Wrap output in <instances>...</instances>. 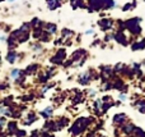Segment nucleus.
<instances>
[{"instance_id":"9","label":"nucleus","mask_w":145,"mask_h":137,"mask_svg":"<svg viewBox=\"0 0 145 137\" xmlns=\"http://www.w3.org/2000/svg\"><path fill=\"white\" fill-rule=\"evenodd\" d=\"M130 49L133 51H143L145 50V37L135 40L130 44Z\"/></svg>"},{"instance_id":"11","label":"nucleus","mask_w":145,"mask_h":137,"mask_svg":"<svg viewBox=\"0 0 145 137\" xmlns=\"http://www.w3.org/2000/svg\"><path fill=\"white\" fill-rule=\"evenodd\" d=\"M43 31L45 32H47L48 35L54 36L57 33V26H56V23H51V22H45L43 23Z\"/></svg>"},{"instance_id":"30","label":"nucleus","mask_w":145,"mask_h":137,"mask_svg":"<svg viewBox=\"0 0 145 137\" xmlns=\"http://www.w3.org/2000/svg\"><path fill=\"white\" fill-rule=\"evenodd\" d=\"M88 96L89 97H95V95H97V90H89V91H88Z\"/></svg>"},{"instance_id":"31","label":"nucleus","mask_w":145,"mask_h":137,"mask_svg":"<svg viewBox=\"0 0 145 137\" xmlns=\"http://www.w3.org/2000/svg\"><path fill=\"white\" fill-rule=\"evenodd\" d=\"M87 137H97V135H95V132H89L87 135Z\"/></svg>"},{"instance_id":"22","label":"nucleus","mask_w":145,"mask_h":137,"mask_svg":"<svg viewBox=\"0 0 145 137\" xmlns=\"http://www.w3.org/2000/svg\"><path fill=\"white\" fill-rule=\"evenodd\" d=\"M75 35L74 31L69 30V28H63L61 30V38L63 40H69V38H72V36Z\"/></svg>"},{"instance_id":"10","label":"nucleus","mask_w":145,"mask_h":137,"mask_svg":"<svg viewBox=\"0 0 145 137\" xmlns=\"http://www.w3.org/2000/svg\"><path fill=\"white\" fill-rule=\"evenodd\" d=\"M64 0H46V5H47L48 10H57L63 7Z\"/></svg>"},{"instance_id":"29","label":"nucleus","mask_w":145,"mask_h":137,"mask_svg":"<svg viewBox=\"0 0 145 137\" xmlns=\"http://www.w3.org/2000/svg\"><path fill=\"white\" fill-rule=\"evenodd\" d=\"M118 99H120V101H125V100H127V95H126V92H121V94L118 95Z\"/></svg>"},{"instance_id":"18","label":"nucleus","mask_w":145,"mask_h":137,"mask_svg":"<svg viewBox=\"0 0 145 137\" xmlns=\"http://www.w3.org/2000/svg\"><path fill=\"white\" fill-rule=\"evenodd\" d=\"M52 114H54V107H51V105H48V107H46L43 110H41L40 112V115L43 118V119H50V118H52Z\"/></svg>"},{"instance_id":"16","label":"nucleus","mask_w":145,"mask_h":137,"mask_svg":"<svg viewBox=\"0 0 145 137\" xmlns=\"http://www.w3.org/2000/svg\"><path fill=\"white\" fill-rule=\"evenodd\" d=\"M19 58V53H17L15 50H8V54L5 55V60L9 64H14Z\"/></svg>"},{"instance_id":"28","label":"nucleus","mask_w":145,"mask_h":137,"mask_svg":"<svg viewBox=\"0 0 145 137\" xmlns=\"http://www.w3.org/2000/svg\"><path fill=\"white\" fill-rule=\"evenodd\" d=\"M7 123H8V120L5 118V115H0V126L4 127V126H7Z\"/></svg>"},{"instance_id":"2","label":"nucleus","mask_w":145,"mask_h":137,"mask_svg":"<svg viewBox=\"0 0 145 137\" xmlns=\"http://www.w3.org/2000/svg\"><path fill=\"white\" fill-rule=\"evenodd\" d=\"M141 21L143 19L140 17H134V18H129V19L123 21V23H125V31H127L133 36H140L141 32H143Z\"/></svg>"},{"instance_id":"7","label":"nucleus","mask_w":145,"mask_h":137,"mask_svg":"<svg viewBox=\"0 0 145 137\" xmlns=\"http://www.w3.org/2000/svg\"><path fill=\"white\" fill-rule=\"evenodd\" d=\"M85 56H88V51L84 50V49H76V50H74L71 53V55L69 56V59L72 62V64L74 63H78L79 60H82L83 58H85Z\"/></svg>"},{"instance_id":"1","label":"nucleus","mask_w":145,"mask_h":137,"mask_svg":"<svg viewBox=\"0 0 145 137\" xmlns=\"http://www.w3.org/2000/svg\"><path fill=\"white\" fill-rule=\"evenodd\" d=\"M92 122H94V118L79 117L78 119H75V122L70 126V128H69V135L71 137L80 136L83 132L87 131V128L92 124Z\"/></svg>"},{"instance_id":"19","label":"nucleus","mask_w":145,"mask_h":137,"mask_svg":"<svg viewBox=\"0 0 145 137\" xmlns=\"http://www.w3.org/2000/svg\"><path fill=\"white\" fill-rule=\"evenodd\" d=\"M55 122H56V126H57V131H61L63 128L68 127L70 120H69V118H66V117H60L59 119H56Z\"/></svg>"},{"instance_id":"23","label":"nucleus","mask_w":145,"mask_h":137,"mask_svg":"<svg viewBox=\"0 0 145 137\" xmlns=\"http://www.w3.org/2000/svg\"><path fill=\"white\" fill-rule=\"evenodd\" d=\"M135 127H136L135 124L129 122L127 124H122V128H121V130H122V132L125 133V135H131V133L134 132V130H135Z\"/></svg>"},{"instance_id":"27","label":"nucleus","mask_w":145,"mask_h":137,"mask_svg":"<svg viewBox=\"0 0 145 137\" xmlns=\"http://www.w3.org/2000/svg\"><path fill=\"white\" fill-rule=\"evenodd\" d=\"M15 137H25L27 136V132H25L24 130H18L17 132H15Z\"/></svg>"},{"instance_id":"33","label":"nucleus","mask_w":145,"mask_h":137,"mask_svg":"<svg viewBox=\"0 0 145 137\" xmlns=\"http://www.w3.org/2000/svg\"><path fill=\"white\" fill-rule=\"evenodd\" d=\"M0 137H4V132H3V127L0 126Z\"/></svg>"},{"instance_id":"34","label":"nucleus","mask_w":145,"mask_h":137,"mask_svg":"<svg viewBox=\"0 0 145 137\" xmlns=\"http://www.w3.org/2000/svg\"><path fill=\"white\" fill-rule=\"evenodd\" d=\"M8 1H9V3H14L15 0H8Z\"/></svg>"},{"instance_id":"32","label":"nucleus","mask_w":145,"mask_h":137,"mask_svg":"<svg viewBox=\"0 0 145 137\" xmlns=\"http://www.w3.org/2000/svg\"><path fill=\"white\" fill-rule=\"evenodd\" d=\"M92 33H94V31L93 30H87L85 31V35H92Z\"/></svg>"},{"instance_id":"17","label":"nucleus","mask_w":145,"mask_h":137,"mask_svg":"<svg viewBox=\"0 0 145 137\" xmlns=\"http://www.w3.org/2000/svg\"><path fill=\"white\" fill-rule=\"evenodd\" d=\"M71 9H87V0H70Z\"/></svg>"},{"instance_id":"8","label":"nucleus","mask_w":145,"mask_h":137,"mask_svg":"<svg viewBox=\"0 0 145 137\" xmlns=\"http://www.w3.org/2000/svg\"><path fill=\"white\" fill-rule=\"evenodd\" d=\"M87 10L88 13H97L101 12V0H87Z\"/></svg>"},{"instance_id":"13","label":"nucleus","mask_w":145,"mask_h":137,"mask_svg":"<svg viewBox=\"0 0 145 137\" xmlns=\"http://www.w3.org/2000/svg\"><path fill=\"white\" fill-rule=\"evenodd\" d=\"M7 135L8 136H14L15 132H17L19 128H18V122L17 120H9V122L7 123Z\"/></svg>"},{"instance_id":"12","label":"nucleus","mask_w":145,"mask_h":137,"mask_svg":"<svg viewBox=\"0 0 145 137\" xmlns=\"http://www.w3.org/2000/svg\"><path fill=\"white\" fill-rule=\"evenodd\" d=\"M126 120H127V115H126L125 113H118V114L113 115V118H112L113 124H116V126H122V124H125Z\"/></svg>"},{"instance_id":"26","label":"nucleus","mask_w":145,"mask_h":137,"mask_svg":"<svg viewBox=\"0 0 145 137\" xmlns=\"http://www.w3.org/2000/svg\"><path fill=\"white\" fill-rule=\"evenodd\" d=\"M31 49H32L33 51H42V49H43V46H42V44H40V42H35V44H32L31 45Z\"/></svg>"},{"instance_id":"15","label":"nucleus","mask_w":145,"mask_h":137,"mask_svg":"<svg viewBox=\"0 0 145 137\" xmlns=\"http://www.w3.org/2000/svg\"><path fill=\"white\" fill-rule=\"evenodd\" d=\"M37 119H38V117H37V114H36L35 112H29L27 115H25V119L23 120V126H31V124H33L35 122H37Z\"/></svg>"},{"instance_id":"20","label":"nucleus","mask_w":145,"mask_h":137,"mask_svg":"<svg viewBox=\"0 0 145 137\" xmlns=\"http://www.w3.org/2000/svg\"><path fill=\"white\" fill-rule=\"evenodd\" d=\"M101 8L102 10H110L116 8V1L115 0H101Z\"/></svg>"},{"instance_id":"37","label":"nucleus","mask_w":145,"mask_h":137,"mask_svg":"<svg viewBox=\"0 0 145 137\" xmlns=\"http://www.w3.org/2000/svg\"><path fill=\"white\" fill-rule=\"evenodd\" d=\"M144 1H145V0H144Z\"/></svg>"},{"instance_id":"14","label":"nucleus","mask_w":145,"mask_h":137,"mask_svg":"<svg viewBox=\"0 0 145 137\" xmlns=\"http://www.w3.org/2000/svg\"><path fill=\"white\" fill-rule=\"evenodd\" d=\"M23 71H24L25 76H33V74H37V72L40 71V66H38L37 63L28 64V66L25 67V69H23Z\"/></svg>"},{"instance_id":"35","label":"nucleus","mask_w":145,"mask_h":137,"mask_svg":"<svg viewBox=\"0 0 145 137\" xmlns=\"http://www.w3.org/2000/svg\"><path fill=\"white\" fill-rule=\"evenodd\" d=\"M0 64H1V56H0Z\"/></svg>"},{"instance_id":"6","label":"nucleus","mask_w":145,"mask_h":137,"mask_svg":"<svg viewBox=\"0 0 145 137\" xmlns=\"http://www.w3.org/2000/svg\"><path fill=\"white\" fill-rule=\"evenodd\" d=\"M113 40L118 44V45H122V46H129L130 45V40H129L127 35L125 33V31H117L116 30L113 32Z\"/></svg>"},{"instance_id":"3","label":"nucleus","mask_w":145,"mask_h":137,"mask_svg":"<svg viewBox=\"0 0 145 137\" xmlns=\"http://www.w3.org/2000/svg\"><path fill=\"white\" fill-rule=\"evenodd\" d=\"M99 78V73H95L93 69H89L87 72H83L78 76V83L82 86H89L92 83V81Z\"/></svg>"},{"instance_id":"4","label":"nucleus","mask_w":145,"mask_h":137,"mask_svg":"<svg viewBox=\"0 0 145 137\" xmlns=\"http://www.w3.org/2000/svg\"><path fill=\"white\" fill-rule=\"evenodd\" d=\"M68 59V51L65 48H59L56 53L50 58V63L54 66H63L64 62Z\"/></svg>"},{"instance_id":"36","label":"nucleus","mask_w":145,"mask_h":137,"mask_svg":"<svg viewBox=\"0 0 145 137\" xmlns=\"http://www.w3.org/2000/svg\"><path fill=\"white\" fill-rule=\"evenodd\" d=\"M101 137H103V136H101Z\"/></svg>"},{"instance_id":"21","label":"nucleus","mask_w":145,"mask_h":137,"mask_svg":"<svg viewBox=\"0 0 145 137\" xmlns=\"http://www.w3.org/2000/svg\"><path fill=\"white\" fill-rule=\"evenodd\" d=\"M136 7H138V0H133V1H129V3H126L125 5H122L121 10H122V12H131V10H134Z\"/></svg>"},{"instance_id":"25","label":"nucleus","mask_w":145,"mask_h":137,"mask_svg":"<svg viewBox=\"0 0 145 137\" xmlns=\"http://www.w3.org/2000/svg\"><path fill=\"white\" fill-rule=\"evenodd\" d=\"M131 135H133V137H145V131H143L139 127H135V130Z\"/></svg>"},{"instance_id":"24","label":"nucleus","mask_w":145,"mask_h":137,"mask_svg":"<svg viewBox=\"0 0 145 137\" xmlns=\"http://www.w3.org/2000/svg\"><path fill=\"white\" fill-rule=\"evenodd\" d=\"M22 73H23L22 69H19V68H13L12 71L9 72V77L13 79V81H15L18 77H20V74H22Z\"/></svg>"},{"instance_id":"5","label":"nucleus","mask_w":145,"mask_h":137,"mask_svg":"<svg viewBox=\"0 0 145 137\" xmlns=\"http://www.w3.org/2000/svg\"><path fill=\"white\" fill-rule=\"evenodd\" d=\"M97 24H98V27H99L101 31L108 32V31H112L113 28H115V21L110 17H102L98 19Z\"/></svg>"}]
</instances>
